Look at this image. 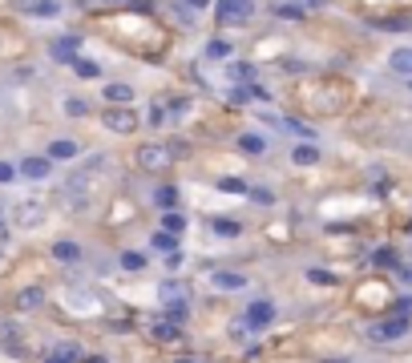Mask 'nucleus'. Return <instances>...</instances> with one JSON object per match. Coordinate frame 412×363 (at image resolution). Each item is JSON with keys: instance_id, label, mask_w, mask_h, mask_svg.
I'll use <instances>...</instances> for the list:
<instances>
[{"instance_id": "6ab92c4d", "label": "nucleus", "mask_w": 412, "mask_h": 363, "mask_svg": "<svg viewBox=\"0 0 412 363\" xmlns=\"http://www.w3.org/2000/svg\"><path fill=\"white\" fill-rule=\"evenodd\" d=\"M162 319L166 323H182V319H186V299H166V307H162Z\"/></svg>"}, {"instance_id": "72a5a7b5", "label": "nucleus", "mask_w": 412, "mask_h": 363, "mask_svg": "<svg viewBox=\"0 0 412 363\" xmlns=\"http://www.w3.org/2000/svg\"><path fill=\"white\" fill-rule=\"evenodd\" d=\"M247 198L259 202V206H275V194H271V190H247Z\"/></svg>"}, {"instance_id": "20e7f679", "label": "nucleus", "mask_w": 412, "mask_h": 363, "mask_svg": "<svg viewBox=\"0 0 412 363\" xmlns=\"http://www.w3.org/2000/svg\"><path fill=\"white\" fill-rule=\"evenodd\" d=\"M271 319H275V303L271 299H255L247 307V315H243V327H247V331H267Z\"/></svg>"}, {"instance_id": "4c0bfd02", "label": "nucleus", "mask_w": 412, "mask_h": 363, "mask_svg": "<svg viewBox=\"0 0 412 363\" xmlns=\"http://www.w3.org/2000/svg\"><path fill=\"white\" fill-rule=\"evenodd\" d=\"M162 299H182V287H178L174 278H166L162 283Z\"/></svg>"}, {"instance_id": "c756f323", "label": "nucleus", "mask_w": 412, "mask_h": 363, "mask_svg": "<svg viewBox=\"0 0 412 363\" xmlns=\"http://www.w3.org/2000/svg\"><path fill=\"white\" fill-rule=\"evenodd\" d=\"M154 339H166V343H170V339H178V327L166 323V319H158V323H154Z\"/></svg>"}, {"instance_id": "f03ea898", "label": "nucleus", "mask_w": 412, "mask_h": 363, "mask_svg": "<svg viewBox=\"0 0 412 363\" xmlns=\"http://www.w3.org/2000/svg\"><path fill=\"white\" fill-rule=\"evenodd\" d=\"M101 126L110 129V134H134L137 129V113L130 105H110V109L101 113Z\"/></svg>"}, {"instance_id": "9d476101", "label": "nucleus", "mask_w": 412, "mask_h": 363, "mask_svg": "<svg viewBox=\"0 0 412 363\" xmlns=\"http://www.w3.org/2000/svg\"><path fill=\"white\" fill-rule=\"evenodd\" d=\"M105 101H110V105H134V85H125V81L105 85Z\"/></svg>"}, {"instance_id": "423d86ee", "label": "nucleus", "mask_w": 412, "mask_h": 363, "mask_svg": "<svg viewBox=\"0 0 412 363\" xmlns=\"http://www.w3.org/2000/svg\"><path fill=\"white\" fill-rule=\"evenodd\" d=\"M49 49H53V61L73 65V61H77V49H81V37H77V33H69V37H57Z\"/></svg>"}, {"instance_id": "58836bf2", "label": "nucleus", "mask_w": 412, "mask_h": 363, "mask_svg": "<svg viewBox=\"0 0 412 363\" xmlns=\"http://www.w3.org/2000/svg\"><path fill=\"white\" fill-rule=\"evenodd\" d=\"M9 182H16V166L0 162V186H9Z\"/></svg>"}, {"instance_id": "393cba45", "label": "nucleus", "mask_w": 412, "mask_h": 363, "mask_svg": "<svg viewBox=\"0 0 412 363\" xmlns=\"http://www.w3.org/2000/svg\"><path fill=\"white\" fill-rule=\"evenodd\" d=\"M182 226H186V218H182L178 210H166V214H162V230H166V234L178 238V230H182Z\"/></svg>"}, {"instance_id": "ddd939ff", "label": "nucleus", "mask_w": 412, "mask_h": 363, "mask_svg": "<svg viewBox=\"0 0 412 363\" xmlns=\"http://www.w3.org/2000/svg\"><path fill=\"white\" fill-rule=\"evenodd\" d=\"M45 210H41V202H21V210H16V222L21 226H41Z\"/></svg>"}, {"instance_id": "dca6fc26", "label": "nucleus", "mask_w": 412, "mask_h": 363, "mask_svg": "<svg viewBox=\"0 0 412 363\" xmlns=\"http://www.w3.org/2000/svg\"><path fill=\"white\" fill-rule=\"evenodd\" d=\"M211 230L218 238H238L243 234V222H235V218H211Z\"/></svg>"}, {"instance_id": "b1692460", "label": "nucleus", "mask_w": 412, "mask_h": 363, "mask_svg": "<svg viewBox=\"0 0 412 363\" xmlns=\"http://www.w3.org/2000/svg\"><path fill=\"white\" fill-rule=\"evenodd\" d=\"M28 9H33V16H57L61 13V0H33Z\"/></svg>"}, {"instance_id": "f704fd0d", "label": "nucleus", "mask_w": 412, "mask_h": 363, "mask_svg": "<svg viewBox=\"0 0 412 363\" xmlns=\"http://www.w3.org/2000/svg\"><path fill=\"white\" fill-rule=\"evenodd\" d=\"M307 278H312V283H319V287L336 283V275H332V271H319V266H312V271H307Z\"/></svg>"}, {"instance_id": "7ed1b4c3", "label": "nucleus", "mask_w": 412, "mask_h": 363, "mask_svg": "<svg viewBox=\"0 0 412 363\" xmlns=\"http://www.w3.org/2000/svg\"><path fill=\"white\" fill-rule=\"evenodd\" d=\"M408 319H396V315H392V319H380V323H372L368 327V339H372V343H396V339H404L408 335Z\"/></svg>"}, {"instance_id": "f257e3e1", "label": "nucleus", "mask_w": 412, "mask_h": 363, "mask_svg": "<svg viewBox=\"0 0 412 363\" xmlns=\"http://www.w3.org/2000/svg\"><path fill=\"white\" fill-rule=\"evenodd\" d=\"M170 146H158V141H150V146H142L137 150V166L146 170V174H162V170H170Z\"/></svg>"}, {"instance_id": "412c9836", "label": "nucleus", "mask_w": 412, "mask_h": 363, "mask_svg": "<svg viewBox=\"0 0 412 363\" xmlns=\"http://www.w3.org/2000/svg\"><path fill=\"white\" fill-rule=\"evenodd\" d=\"M376 28H388V33H408L412 28V21L408 16H380V21H372Z\"/></svg>"}, {"instance_id": "f8f14e48", "label": "nucleus", "mask_w": 412, "mask_h": 363, "mask_svg": "<svg viewBox=\"0 0 412 363\" xmlns=\"http://www.w3.org/2000/svg\"><path fill=\"white\" fill-rule=\"evenodd\" d=\"M211 283H214L218 291H243V287H247V278L238 275V271H214Z\"/></svg>"}, {"instance_id": "0eeeda50", "label": "nucleus", "mask_w": 412, "mask_h": 363, "mask_svg": "<svg viewBox=\"0 0 412 363\" xmlns=\"http://www.w3.org/2000/svg\"><path fill=\"white\" fill-rule=\"evenodd\" d=\"M77 153H81V146H77L73 138H57V141H49V162H73Z\"/></svg>"}, {"instance_id": "cd10ccee", "label": "nucleus", "mask_w": 412, "mask_h": 363, "mask_svg": "<svg viewBox=\"0 0 412 363\" xmlns=\"http://www.w3.org/2000/svg\"><path fill=\"white\" fill-rule=\"evenodd\" d=\"M214 186L223 190V194H247V182H238V178H223V182H214Z\"/></svg>"}, {"instance_id": "e433bc0d", "label": "nucleus", "mask_w": 412, "mask_h": 363, "mask_svg": "<svg viewBox=\"0 0 412 363\" xmlns=\"http://www.w3.org/2000/svg\"><path fill=\"white\" fill-rule=\"evenodd\" d=\"M372 263H376V266H400V263H396V251H376Z\"/></svg>"}, {"instance_id": "a19ab883", "label": "nucleus", "mask_w": 412, "mask_h": 363, "mask_svg": "<svg viewBox=\"0 0 412 363\" xmlns=\"http://www.w3.org/2000/svg\"><path fill=\"white\" fill-rule=\"evenodd\" d=\"M396 275H400V283H408L412 287V266H396Z\"/></svg>"}, {"instance_id": "f3484780", "label": "nucleus", "mask_w": 412, "mask_h": 363, "mask_svg": "<svg viewBox=\"0 0 412 363\" xmlns=\"http://www.w3.org/2000/svg\"><path fill=\"white\" fill-rule=\"evenodd\" d=\"M231 53H235V45H231V40H223V37L206 40V57H211V61H231Z\"/></svg>"}, {"instance_id": "2eb2a0df", "label": "nucleus", "mask_w": 412, "mask_h": 363, "mask_svg": "<svg viewBox=\"0 0 412 363\" xmlns=\"http://www.w3.org/2000/svg\"><path fill=\"white\" fill-rule=\"evenodd\" d=\"M53 259H61V263H77V259H81V246L69 242V238H61V242H53Z\"/></svg>"}, {"instance_id": "49530a36", "label": "nucleus", "mask_w": 412, "mask_h": 363, "mask_svg": "<svg viewBox=\"0 0 412 363\" xmlns=\"http://www.w3.org/2000/svg\"><path fill=\"white\" fill-rule=\"evenodd\" d=\"M408 89H412V81H408Z\"/></svg>"}, {"instance_id": "6e6552de", "label": "nucleus", "mask_w": 412, "mask_h": 363, "mask_svg": "<svg viewBox=\"0 0 412 363\" xmlns=\"http://www.w3.org/2000/svg\"><path fill=\"white\" fill-rule=\"evenodd\" d=\"M49 170H53L49 158H25V162H21V174H25L28 182H45V178H49Z\"/></svg>"}, {"instance_id": "1a4fd4ad", "label": "nucleus", "mask_w": 412, "mask_h": 363, "mask_svg": "<svg viewBox=\"0 0 412 363\" xmlns=\"http://www.w3.org/2000/svg\"><path fill=\"white\" fill-rule=\"evenodd\" d=\"M45 307V291L41 287H25L16 295V311H41Z\"/></svg>"}, {"instance_id": "bb28decb", "label": "nucleus", "mask_w": 412, "mask_h": 363, "mask_svg": "<svg viewBox=\"0 0 412 363\" xmlns=\"http://www.w3.org/2000/svg\"><path fill=\"white\" fill-rule=\"evenodd\" d=\"M73 73H77V77H85V81H93V77H97L101 69H97V61H85V57H77V61H73Z\"/></svg>"}, {"instance_id": "9b49d317", "label": "nucleus", "mask_w": 412, "mask_h": 363, "mask_svg": "<svg viewBox=\"0 0 412 363\" xmlns=\"http://www.w3.org/2000/svg\"><path fill=\"white\" fill-rule=\"evenodd\" d=\"M235 146L247 153V158H259V153H267V138H263V134H238Z\"/></svg>"}, {"instance_id": "c85d7f7f", "label": "nucleus", "mask_w": 412, "mask_h": 363, "mask_svg": "<svg viewBox=\"0 0 412 363\" xmlns=\"http://www.w3.org/2000/svg\"><path fill=\"white\" fill-rule=\"evenodd\" d=\"M122 266H125V271H142V266H146V254H137V251H122Z\"/></svg>"}, {"instance_id": "aec40b11", "label": "nucleus", "mask_w": 412, "mask_h": 363, "mask_svg": "<svg viewBox=\"0 0 412 363\" xmlns=\"http://www.w3.org/2000/svg\"><path fill=\"white\" fill-rule=\"evenodd\" d=\"M388 65H392V73L412 77V49H396L392 57H388Z\"/></svg>"}, {"instance_id": "2f4dec72", "label": "nucleus", "mask_w": 412, "mask_h": 363, "mask_svg": "<svg viewBox=\"0 0 412 363\" xmlns=\"http://www.w3.org/2000/svg\"><path fill=\"white\" fill-rule=\"evenodd\" d=\"M166 117H170V109H166L162 101H154V105H150V117H146V121H150V126H162Z\"/></svg>"}, {"instance_id": "a878e982", "label": "nucleus", "mask_w": 412, "mask_h": 363, "mask_svg": "<svg viewBox=\"0 0 412 363\" xmlns=\"http://www.w3.org/2000/svg\"><path fill=\"white\" fill-rule=\"evenodd\" d=\"M154 202H158V206H166V210H174L178 190H174V186H158V190H154Z\"/></svg>"}, {"instance_id": "a18cd8bd", "label": "nucleus", "mask_w": 412, "mask_h": 363, "mask_svg": "<svg viewBox=\"0 0 412 363\" xmlns=\"http://www.w3.org/2000/svg\"><path fill=\"white\" fill-rule=\"evenodd\" d=\"M0 234H4V226H0Z\"/></svg>"}, {"instance_id": "4be33fe9", "label": "nucleus", "mask_w": 412, "mask_h": 363, "mask_svg": "<svg viewBox=\"0 0 412 363\" xmlns=\"http://www.w3.org/2000/svg\"><path fill=\"white\" fill-rule=\"evenodd\" d=\"M291 158H295L300 166H315V162H319V150H315L312 141H303V146H295V150H291Z\"/></svg>"}, {"instance_id": "ea45409f", "label": "nucleus", "mask_w": 412, "mask_h": 363, "mask_svg": "<svg viewBox=\"0 0 412 363\" xmlns=\"http://www.w3.org/2000/svg\"><path fill=\"white\" fill-rule=\"evenodd\" d=\"M287 129H295V134H303V138H312V129L303 126V121H291V117H287Z\"/></svg>"}, {"instance_id": "5701e85b", "label": "nucleus", "mask_w": 412, "mask_h": 363, "mask_svg": "<svg viewBox=\"0 0 412 363\" xmlns=\"http://www.w3.org/2000/svg\"><path fill=\"white\" fill-rule=\"evenodd\" d=\"M77 359H81V351H77L73 343H65V347H57L45 363H77Z\"/></svg>"}, {"instance_id": "c9c22d12", "label": "nucleus", "mask_w": 412, "mask_h": 363, "mask_svg": "<svg viewBox=\"0 0 412 363\" xmlns=\"http://www.w3.org/2000/svg\"><path fill=\"white\" fill-rule=\"evenodd\" d=\"M65 113H73V117H81V113H89V105L81 97H69L65 101Z\"/></svg>"}, {"instance_id": "37998d69", "label": "nucleus", "mask_w": 412, "mask_h": 363, "mask_svg": "<svg viewBox=\"0 0 412 363\" xmlns=\"http://www.w3.org/2000/svg\"><path fill=\"white\" fill-rule=\"evenodd\" d=\"M174 363H202V359H190V355H182V359H174Z\"/></svg>"}, {"instance_id": "7c9ffc66", "label": "nucleus", "mask_w": 412, "mask_h": 363, "mask_svg": "<svg viewBox=\"0 0 412 363\" xmlns=\"http://www.w3.org/2000/svg\"><path fill=\"white\" fill-rule=\"evenodd\" d=\"M275 16H283V21H303V9L300 4H275Z\"/></svg>"}, {"instance_id": "c03bdc74", "label": "nucleus", "mask_w": 412, "mask_h": 363, "mask_svg": "<svg viewBox=\"0 0 412 363\" xmlns=\"http://www.w3.org/2000/svg\"><path fill=\"white\" fill-rule=\"evenodd\" d=\"M85 363H105V359H101V355H89V359Z\"/></svg>"}, {"instance_id": "39448f33", "label": "nucleus", "mask_w": 412, "mask_h": 363, "mask_svg": "<svg viewBox=\"0 0 412 363\" xmlns=\"http://www.w3.org/2000/svg\"><path fill=\"white\" fill-rule=\"evenodd\" d=\"M250 16H255L250 0H218V21L223 25H250Z\"/></svg>"}, {"instance_id": "79ce46f5", "label": "nucleus", "mask_w": 412, "mask_h": 363, "mask_svg": "<svg viewBox=\"0 0 412 363\" xmlns=\"http://www.w3.org/2000/svg\"><path fill=\"white\" fill-rule=\"evenodd\" d=\"M190 9H194V13H199V9H206V4H211V0H186Z\"/></svg>"}, {"instance_id": "473e14b6", "label": "nucleus", "mask_w": 412, "mask_h": 363, "mask_svg": "<svg viewBox=\"0 0 412 363\" xmlns=\"http://www.w3.org/2000/svg\"><path fill=\"white\" fill-rule=\"evenodd\" d=\"M392 315H396V319H412V295H408V299L392 303Z\"/></svg>"}, {"instance_id": "a211bd4d", "label": "nucleus", "mask_w": 412, "mask_h": 363, "mask_svg": "<svg viewBox=\"0 0 412 363\" xmlns=\"http://www.w3.org/2000/svg\"><path fill=\"white\" fill-rule=\"evenodd\" d=\"M226 81H243V85H250L255 81V69L243 61H226Z\"/></svg>"}, {"instance_id": "4468645a", "label": "nucleus", "mask_w": 412, "mask_h": 363, "mask_svg": "<svg viewBox=\"0 0 412 363\" xmlns=\"http://www.w3.org/2000/svg\"><path fill=\"white\" fill-rule=\"evenodd\" d=\"M150 246H154L158 254H178V238L166 234V230H154V234H150Z\"/></svg>"}]
</instances>
